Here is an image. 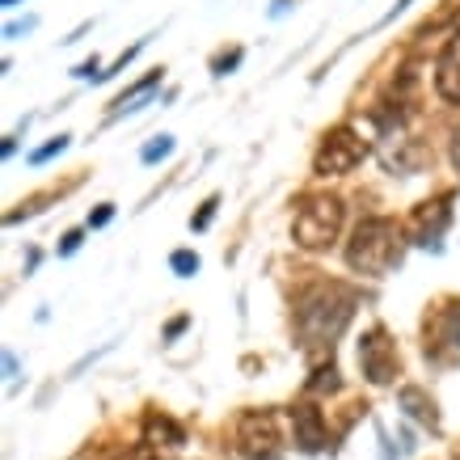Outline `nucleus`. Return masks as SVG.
Returning a JSON list of instances; mask_svg holds the SVG:
<instances>
[{
  "mask_svg": "<svg viewBox=\"0 0 460 460\" xmlns=\"http://www.w3.org/2000/svg\"><path fill=\"white\" fill-rule=\"evenodd\" d=\"M355 305H359V296L347 283L334 279L313 283L296 300V334L305 338V347H334V338L355 317Z\"/></svg>",
  "mask_w": 460,
  "mask_h": 460,
  "instance_id": "nucleus-1",
  "label": "nucleus"
},
{
  "mask_svg": "<svg viewBox=\"0 0 460 460\" xmlns=\"http://www.w3.org/2000/svg\"><path fill=\"white\" fill-rule=\"evenodd\" d=\"M402 228L389 216H367V220L355 224V233L347 241V266L359 270V275H389L393 266L402 262Z\"/></svg>",
  "mask_w": 460,
  "mask_h": 460,
  "instance_id": "nucleus-2",
  "label": "nucleus"
},
{
  "mask_svg": "<svg viewBox=\"0 0 460 460\" xmlns=\"http://www.w3.org/2000/svg\"><path fill=\"white\" fill-rule=\"evenodd\" d=\"M342 216H347V208L338 195H305L292 224L296 245L300 250H330L342 233Z\"/></svg>",
  "mask_w": 460,
  "mask_h": 460,
  "instance_id": "nucleus-3",
  "label": "nucleus"
},
{
  "mask_svg": "<svg viewBox=\"0 0 460 460\" xmlns=\"http://www.w3.org/2000/svg\"><path fill=\"white\" fill-rule=\"evenodd\" d=\"M237 452L245 460H279L283 435L270 410H245L237 419Z\"/></svg>",
  "mask_w": 460,
  "mask_h": 460,
  "instance_id": "nucleus-4",
  "label": "nucleus"
},
{
  "mask_svg": "<svg viewBox=\"0 0 460 460\" xmlns=\"http://www.w3.org/2000/svg\"><path fill=\"white\" fill-rule=\"evenodd\" d=\"M363 153H367V144H363L350 127H334V131L321 136V148H317V156H313V173H317V178L350 173V169L363 161Z\"/></svg>",
  "mask_w": 460,
  "mask_h": 460,
  "instance_id": "nucleus-5",
  "label": "nucleus"
},
{
  "mask_svg": "<svg viewBox=\"0 0 460 460\" xmlns=\"http://www.w3.org/2000/svg\"><path fill=\"white\" fill-rule=\"evenodd\" d=\"M359 367L363 376L372 380V385H393L397 380V347H393V338L385 325H372L359 342Z\"/></svg>",
  "mask_w": 460,
  "mask_h": 460,
  "instance_id": "nucleus-6",
  "label": "nucleus"
},
{
  "mask_svg": "<svg viewBox=\"0 0 460 460\" xmlns=\"http://www.w3.org/2000/svg\"><path fill=\"white\" fill-rule=\"evenodd\" d=\"M427 355L431 359H460V300H447L427 325Z\"/></svg>",
  "mask_w": 460,
  "mask_h": 460,
  "instance_id": "nucleus-7",
  "label": "nucleus"
},
{
  "mask_svg": "<svg viewBox=\"0 0 460 460\" xmlns=\"http://www.w3.org/2000/svg\"><path fill=\"white\" fill-rule=\"evenodd\" d=\"M292 431H296V444H300V452H321V447L330 444L325 419H321V410L313 402L292 405Z\"/></svg>",
  "mask_w": 460,
  "mask_h": 460,
  "instance_id": "nucleus-8",
  "label": "nucleus"
},
{
  "mask_svg": "<svg viewBox=\"0 0 460 460\" xmlns=\"http://www.w3.org/2000/svg\"><path fill=\"white\" fill-rule=\"evenodd\" d=\"M435 89H439L444 102L460 106V30L447 39V47L435 59Z\"/></svg>",
  "mask_w": 460,
  "mask_h": 460,
  "instance_id": "nucleus-9",
  "label": "nucleus"
},
{
  "mask_svg": "<svg viewBox=\"0 0 460 460\" xmlns=\"http://www.w3.org/2000/svg\"><path fill=\"white\" fill-rule=\"evenodd\" d=\"M447 220H452V195L435 199V203H422L414 211V237H419V245H439Z\"/></svg>",
  "mask_w": 460,
  "mask_h": 460,
  "instance_id": "nucleus-10",
  "label": "nucleus"
},
{
  "mask_svg": "<svg viewBox=\"0 0 460 460\" xmlns=\"http://www.w3.org/2000/svg\"><path fill=\"white\" fill-rule=\"evenodd\" d=\"M144 444H153V447H181V444H186V431H181L169 414L153 410V414L144 419Z\"/></svg>",
  "mask_w": 460,
  "mask_h": 460,
  "instance_id": "nucleus-11",
  "label": "nucleus"
},
{
  "mask_svg": "<svg viewBox=\"0 0 460 460\" xmlns=\"http://www.w3.org/2000/svg\"><path fill=\"white\" fill-rule=\"evenodd\" d=\"M397 402H402V410L410 414V419H419L422 427H431V431H439V410H435V402L419 389V385H405V389L397 393Z\"/></svg>",
  "mask_w": 460,
  "mask_h": 460,
  "instance_id": "nucleus-12",
  "label": "nucleus"
},
{
  "mask_svg": "<svg viewBox=\"0 0 460 460\" xmlns=\"http://www.w3.org/2000/svg\"><path fill=\"white\" fill-rule=\"evenodd\" d=\"M156 84H161V72H148V76H144L140 84H131V89H127L123 98L114 102V111H111V119H119V114H131V111H140L144 102L153 98V89Z\"/></svg>",
  "mask_w": 460,
  "mask_h": 460,
  "instance_id": "nucleus-13",
  "label": "nucleus"
},
{
  "mask_svg": "<svg viewBox=\"0 0 460 460\" xmlns=\"http://www.w3.org/2000/svg\"><path fill=\"white\" fill-rule=\"evenodd\" d=\"M338 385H342V380H338V367H334V363H325V367H317V372H313V380H308L305 389L308 393H334Z\"/></svg>",
  "mask_w": 460,
  "mask_h": 460,
  "instance_id": "nucleus-14",
  "label": "nucleus"
},
{
  "mask_svg": "<svg viewBox=\"0 0 460 460\" xmlns=\"http://www.w3.org/2000/svg\"><path fill=\"white\" fill-rule=\"evenodd\" d=\"M173 153V136H153V144H144V165H156L161 156H169Z\"/></svg>",
  "mask_w": 460,
  "mask_h": 460,
  "instance_id": "nucleus-15",
  "label": "nucleus"
},
{
  "mask_svg": "<svg viewBox=\"0 0 460 460\" xmlns=\"http://www.w3.org/2000/svg\"><path fill=\"white\" fill-rule=\"evenodd\" d=\"M169 266H173V275H181V279H190L199 270V253H190V250H178L173 258H169Z\"/></svg>",
  "mask_w": 460,
  "mask_h": 460,
  "instance_id": "nucleus-16",
  "label": "nucleus"
},
{
  "mask_svg": "<svg viewBox=\"0 0 460 460\" xmlns=\"http://www.w3.org/2000/svg\"><path fill=\"white\" fill-rule=\"evenodd\" d=\"M68 144H72V136H56V140H51V144H42L39 153H30V161H34V165H42V161H51V156H59V153H64Z\"/></svg>",
  "mask_w": 460,
  "mask_h": 460,
  "instance_id": "nucleus-17",
  "label": "nucleus"
},
{
  "mask_svg": "<svg viewBox=\"0 0 460 460\" xmlns=\"http://www.w3.org/2000/svg\"><path fill=\"white\" fill-rule=\"evenodd\" d=\"M216 208H220V199H208V203H203V211L190 220V228H208V224L216 220Z\"/></svg>",
  "mask_w": 460,
  "mask_h": 460,
  "instance_id": "nucleus-18",
  "label": "nucleus"
},
{
  "mask_svg": "<svg viewBox=\"0 0 460 460\" xmlns=\"http://www.w3.org/2000/svg\"><path fill=\"white\" fill-rule=\"evenodd\" d=\"M111 220H114V208H111V203H102V208L89 216V228H106Z\"/></svg>",
  "mask_w": 460,
  "mask_h": 460,
  "instance_id": "nucleus-19",
  "label": "nucleus"
},
{
  "mask_svg": "<svg viewBox=\"0 0 460 460\" xmlns=\"http://www.w3.org/2000/svg\"><path fill=\"white\" fill-rule=\"evenodd\" d=\"M34 26H39L34 17H26V22H9V26H4V39H17V34H26V30H34Z\"/></svg>",
  "mask_w": 460,
  "mask_h": 460,
  "instance_id": "nucleus-20",
  "label": "nucleus"
},
{
  "mask_svg": "<svg viewBox=\"0 0 460 460\" xmlns=\"http://www.w3.org/2000/svg\"><path fill=\"white\" fill-rule=\"evenodd\" d=\"M81 250V228H76V233H68V237L59 241V253H64V258H68V253H76Z\"/></svg>",
  "mask_w": 460,
  "mask_h": 460,
  "instance_id": "nucleus-21",
  "label": "nucleus"
},
{
  "mask_svg": "<svg viewBox=\"0 0 460 460\" xmlns=\"http://www.w3.org/2000/svg\"><path fill=\"white\" fill-rule=\"evenodd\" d=\"M452 165H456V173H460V127H456V136H452Z\"/></svg>",
  "mask_w": 460,
  "mask_h": 460,
  "instance_id": "nucleus-22",
  "label": "nucleus"
},
{
  "mask_svg": "<svg viewBox=\"0 0 460 460\" xmlns=\"http://www.w3.org/2000/svg\"><path fill=\"white\" fill-rule=\"evenodd\" d=\"M181 330H186V317H178V321H173V325H169L165 334H169V338H178V334H181Z\"/></svg>",
  "mask_w": 460,
  "mask_h": 460,
  "instance_id": "nucleus-23",
  "label": "nucleus"
},
{
  "mask_svg": "<svg viewBox=\"0 0 460 460\" xmlns=\"http://www.w3.org/2000/svg\"><path fill=\"white\" fill-rule=\"evenodd\" d=\"M0 4H4V9H13V4H17V0H0Z\"/></svg>",
  "mask_w": 460,
  "mask_h": 460,
  "instance_id": "nucleus-24",
  "label": "nucleus"
}]
</instances>
